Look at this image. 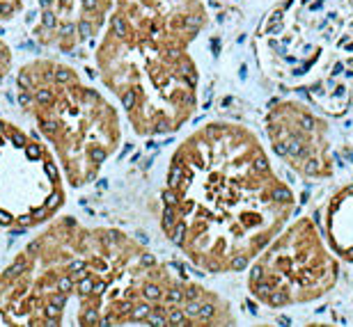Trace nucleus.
I'll list each match as a JSON object with an SVG mask.
<instances>
[{
	"label": "nucleus",
	"mask_w": 353,
	"mask_h": 327,
	"mask_svg": "<svg viewBox=\"0 0 353 327\" xmlns=\"http://www.w3.org/2000/svg\"><path fill=\"white\" fill-rule=\"evenodd\" d=\"M12 145L17 149H26V145H28L26 135L23 133H12Z\"/></svg>",
	"instance_id": "obj_17"
},
{
	"label": "nucleus",
	"mask_w": 353,
	"mask_h": 327,
	"mask_svg": "<svg viewBox=\"0 0 353 327\" xmlns=\"http://www.w3.org/2000/svg\"><path fill=\"white\" fill-rule=\"evenodd\" d=\"M19 85H21L23 89H30V87H32V81H30V78H28L26 74H21V76H19Z\"/></svg>",
	"instance_id": "obj_27"
},
{
	"label": "nucleus",
	"mask_w": 353,
	"mask_h": 327,
	"mask_svg": "<svg viewBox=\"0 0 353 327\" xmlns=\"http://www.w3.org/2000/svg\"><path fill=\"white\" fill-rule=\"evenodd\" d=\"M72 288H74L72 277H60V279H58V291H62V293H69Z\"/></svg>",
	"instance_id": "obj_16"
},
{
	"label": "nucleus",
	"mask_w": 353,
	"mask_h": 327,
	"mask_svg": "<svg viewBox=\"0 0 353 327\" xmlns=\"http://www.w3.org/2000/svg\"><path fill=\"white\" fill-rule=\"evenodd\" d=\"M60 204H62V193L60 190H55V193H51V197L46 199V206L48 209H58Z\"/></svg>",
	"instance_id": "obj_14"
},
{
	"label": "nucleus",
	"mask_w": 353,
	"mask_h": 327,
	"mask_svg": "<svg viewBox=\"0 0 353 327\" xmlns=\"http://www.w3.org/2000/svg\"><path fill=\"white\" fill-rule=\"evenodd\" d=\"M39 245H41V240H32V243L28 245V254H34V252H39Z\"/></svg>",
	"instance_id": "obj_32"
},
{
	"label": "nucleus",
	"mask_w": 353,
	"mask_h": 327,
	"mask_svg": "<svg viewBox=\"0 0 353 327\" xmlns=\"http://www.w3.org/2000/svg\"><path fill=\"white\" fill-rule=\"evenodd\" d=\"M105 149H101V147H92L90 149V160L94 162V165H101V162L105 160Z\"/></svg>",
	"instance_id": "obj_9"
},
{
	"label": "nucleus",
	"mask_w": 353,
	"mask_h": 327,
	"mask_svg": "<svg viewBox=\"0 0 353 327\" xmlns=\"http://www.w3.org/2000/svg\"><path fill=\"white\" fill-rule=\"evenodd\" d=\"M83 7H85L88 12H97L99 10V0H83Z\"/></svg>",
	"instance_id": "obj_28"
},
{
	"label": "nucleus",
	"mask_w": 353,
	"mask_h": 327,
	"mask_svg": "<svg viewBox=\"0 0 353 327\" xmlns=\"http://www.w3.org/2000/svg\"><path fill=\"white\" fill-rule=\"evenodd\" d=\"M105 288H108V284H105V282H97L94 284V291H92V293H105Z\"/></svg>",
	"instance_id": "obj_31"
},
{
	"label": "nucleus",
	"mask_w": 353,
	"mask_h": 327,
	"mask_svg": "<svg viewBox=\"0 0 353 327\" xmlns=\"http://www.w3.org/2000/svg\"><path fill=\"white\" fill-rule=\"evenodd\" d=\"M34 101H37L39 105H48V103H51L53 101V92L51 89H39L37 92V94H34Z\"/></svg>",
	"instance_id": "obj_11"
},
{
	"label": "nucleus",
	"mask_w": 353,
	"mask_h": 327,
	"mask_svg": "<svg viewBox=\"0 0 353 327\" xmlns=\"http://www.w3.org/2000/svg\"><path fill=\"white\" fill-rule=\"evenodd\" d=\"M41 129H44L46 133H58L60 131V124L55 122V119H46V122L41 124Z\"/></svg>",
	"instance_id": "obj_21"
},
{
	"label": "nucleus",
	"mask_w": 353,
	"mask_h": 327,
	"mask_svg": "<svg viewBox=\"0 0 353 327\" xmlns=\"http://www.w3.org/2000/svg\"><path fill=\"white\" fill-rule=\"evenodd\" d=\"M340 282V259L319 224L301 215L287 222L248 266L250 297L268 309H292L328 295Z\"/></svg>",
	"instance_id": "obj_3"
},
{
	"label": "nucleus",
	"mask_w": 353,
	"mask_h": 327,
	"mask_svg": "<svg viewBox=\"0 0 353 327\" xmlns=\"http://www.w3.org/2000/svg\"><path fill=\"white\" fill-rule=\"evenodd\" d=\"M19 103L23 105V108H28V105L32 103V96H30V94H21V96H19Z\"/></svg>",
	"instance_id": "obj_30"
},
{
	"label": "nucleus",
	"mask_w": 353,
	"mask_h": 327,
	"mask_svg": "<svg viewBox=\"0 0 353 327\" xmlns=\"http://www.w3.org/2000/svg\"><path fill=\"white\" fill-rule=\"evenodd\" d=\"M41 23H44V28H55V25H58V21H55V14L48 10V7H46L44 17H41Z\"/></svg>",
	"instance_id": "obj_15"
},
{
	"label": "nucleus",
	"mask_w": 353,
	"mask_h": 327,
	"mask_svg": "<svg viewBox=\"0 0 353 327\" xmlns=\"http://www.w3.org/2000/svg\"><path fill=\"white\" fill-rule=\"evenodd\" d=\"M39 5L41 7H48V5H51V0H39Z\"/></svg>",
	"instance_id": "obj_37"
},
{
	"label": "nucleus",
	"mask_w": 353,
	"mask_h": 327,
	"mask_svg": "<svg viewBox=\"0 0 353 327\" xmlns=\"http://www.w3.org/2000/svg\"><path fill=\"white\" fill-rule=\"evenodd\" d=\"M271 151L292 172L307 181H326L335 174L328 122L301 98H275L266 112Z\"/></svg>",
	"instance_id": "obj_4"
},
{
	"label": "nucleus",
	"mask_w": 353,
	"mask_h": 327,
	"mask_svg": "<svg viewBox=\"0 0 353 327\" xmlns=\"http://www.w3.org/2000/svg\"><path fill=\"white\" fill-rule=\"evenodd\" d=\"M51 302H53V304H58V307L62 309V307L67 304V293H62V291H60L58 295H53V297H51Z\"/></svg>",
	"instance_id": "obj_25"
},
{
	"label": "nucleus",
	"mask_w": 353,
	"mask_h": 327,
	"mask_svg": "<svg viewBox=\"0 0 353 327\" xmlns=\"http://www.w3.org/2000/svg\"><path fill=\"white\" fill-rule=\"evenodd\" d=\"M79 34H81V39H88L92 34V25L88 23V21H81L79 23Z\"/></svg>",
	"instance_id": "obj_22"
},
{
	"label": "nucleus",
	"mask_w": 353,
	"mask_h": 327,
	"mask_svg": "<svg viewBox=\"0 0 353 327\" xmlns=\"http://www.w3.org/2000/svg\"><path fill=\"white\" fill-rule=\"evenodd\" d=\"M319 229L335 257L353 263V183H344L330 193L321 209Z\"/></svg>",
	"instance_id": "obj_5"
},
{
	"label": "nucleus",
	"mask_w": 353,
	"mask_h": 327,
	"mask_svg": "<svg viewBox=\"0 0 353 327\" xmlns=\"http://www.w3.org/2000/svg\"><path fill=\"white\" fill-rule=\"evenodd\" d=\"M44 169H46L48 179H51L53 183H55V181H58V169H55V165H53V162H48V160H46V165H44Z\"/></svg>",
	"instance_id": "obj_23"
},
{
	"label": "nucleus",
	"mask_w": 353,
	"mask_h": 327,
	"mask_svg": "<svg viewBox=\"0 0 353 327\" xmlns=\"http://www.w3.org/2000/svg\"><path fill=\"white\" fill-rule=\"evenodd\" d=\"M48 206H41V209H37V211H32V220H44L46 215H48Z\"/></svg>",
	"instance_id": "obj_26"
},
{
	"label": "nucleus",
	"mask_w": 353,
	"mask_h": 327,
	"mask_svg": "<svg viewBox=\"0 0 353 327\" xmlns=\"http://www.w3.org/2000/svg\"><path fill=\"white\" fill-rule=\"evenodd\" d=\"M264 74L333 117L353 105V0H280L255 34Z\"/></svg>",
	"instance_id": "obj_2"
},
{
	"label": "nucleus",
	"mask_w": 353,
	"mask_h": 327,
	"mask_svg": "<svg viewBox=\"0 0 353 327\" xmlns=\"http://www.w3.org/2000/svg\"><path fill=\"white\" fill-rule=\"evenodd\" d=\"M17 222L21 224V226H28V224H32V215H21Z\"/></svg>",
	"instance_id": "obj_34"
},
{
	"label": "nucleus",
	"mask_w": 353,
	"mask_h": 327,
	"mask_svg": "<svg viewBox=\"0 0 353 327\" xmlns=\"http://www.w3.org/2000/svg\"><path fill=\"white\" fill-rule=\"evenodd\" d=\"M136 105H138V94H136V89H124L122 92V108L126 112H133L136 110Z\"/></svg>",
	"instance_id": "obj_7"
},
{
	"label": "nucleus",
	"mask_w": 353,
	"mask_h": 327,
	"mask_svg": "<svg viewBox=\"0 0 353 327\" xmlns=\"http://www.w3.org/2000/svg\"><path fill=\"white\" fill-rule=\"evenodd\" d=\"M83 323H85V325H97V323H99L97 309H88V311H85V318H83Z\"/></svg>",
	"instance_id": "obj_19"
},
{
	"label": "nucleus",
	"mask_w": 353,
	"mask_h": 327,
	"mask_svg": "<svg viewBox=\"0 0 353 327\" xmlns=\"http://www.w3.org/2000/svg\"><path fill=\"white\" fill-rule=\"evenodd\" d=\"M26 156L30 160H39L41 158V147L39 145H26Z\"/></svg>",
	"instance_id": "obj_13"
},
{
	"label": "nucleus",
	"mask_w": 353,
	"mask_h": 327,
	"mask_svg": "<svg viewBox=\"0 0 353 327\" xmlns=\"http://www.w3.org/2000/svg\"><path fill=\"white\" fill-rule=\"evenodd\" d=\"M26 268H28V261H26L23 257H19V261L14 263V266H10V268L5 270V277H10V279H12V277L23 275V273H26Z\"/></svg>",
	"instance_id": "obj_8"
},
{
	"label": "nucleus",
	"mask_w": 353,
	"mask_h": 327,
	"mask_svg": "<svg viewBox=\"0 0 353 327\" xmlns=\"http://www.w3.org/2000/svg\"><path fill=\"white\" fill-rule=\"evenodd\" d=\"M0 224H3V226H10V224H14L12 213H7L5 209H0Z\"/></svg>",
	"instance_id": "obj_24"
},
{
	"label": "nucleus",
	"mask_w": 353,
	"mask_h": 327,
	"mask_svg": "<svg viewBox=\"0 0 353 327\" xmlns=\"http://www.w3.org/2000/svg\"><path fill=\"white\" fill-rule=\"evenodd\" d=\"M110 28H112V34L119 39H124L126 34H129V21H126L124 17H115L110 21Z\"/></svg>",
	"instance_id": "obj_6"
},
{
	"label": "nucleus",
	"mask_w": 353,
	"mask_h": 327,
	"mask_svg": "<svg viewBox=\"0 0 353 327\" xmlns=\"http://www.w3.org/2000/svg\"><path fill=\"white\" fill-rule=\"evenodd\" d=\"M161 224L209 273H243L292 220L296 193L250 129L216 122L174 154Z\"/></svg>",
	"instance_id": "obj_1"
},
{
	"label": "nucleus",
	"mask_w": 353,
	"mask_h": 327,
	"mask_svg": "<svg viewBox=\"0 0 353 327\" xmlns=\"http://www.w3.org/2000/svg\"><path fill=\"white\" fill-rule=\"evenodd\" d=\"M55 81H58L60 85H67V83L74 81V74L69 69H58L55 71Z\"/></svg>",
	"instance_id": "obj_12"
},
{
	"label": "nucleus",
	"mask_w": 353,
	"mask_h": 327,
	"mask_svg": "<svg viewBox=\"0 0 353 327\" xmlns=\"http://www.w3.org/2000/svg\"><path fill=\"white\" fill-rule=\"evenodd\" d=\"M92 291H94V282H92L90 277H81V282H79V293H81V295H92Z\"/></svg>",
	"instance_id": "obj_10"
},
{
	"label": "nucleus",
	"mask_w": 353,
	"mask_h": 327,
	"mask_svg": "<svg viewBox=\"0 0 353 327\" xmlns=\"http://www.w3.org/2000/svg\"><path fill=\"white\" fill-rule=\"evenodd\" d=\"M62 224H65V226H69V229H72V226H76V220H74V218H65V220H62Z\"/></svg>",
	"instance_id": "obj_35"
},
{
	"label": "nucleus",
	"mask_w": 353,
	"mask_h": 327,
	"mask_svg": "<svg viewBox=\"0 0 353 327\" xmlns=\"http://www.w3.org/2000/svg\"><path fill=\"white\" fill-rule=\"evenodd\" d=\"M44 316L46 318H58L60 316V307H58V304H53V302H48L44 307Z\"/></svg>",
	"instance_id": "obj_18"
},
{
	"label": "nucleus",
	"mask_w": 353,
	"mask_h": 327,
	"mask_svg": "<svg viewBox=\"0 0 353 327\" xmlns=\"http://www.w3.org/2000/svg\"><path fill=\"white\" fill-rule=\"evenodd\" d=\"M5 131V122H0V133H3Z\"/></svg>",
	"instance_id": "obj_38"
},
{
	"label": "nucleus",
	"mask_w": 353,
	"mask_h": 327,
	"mask_svg": "<svg viewBox=\"0 0 353 327\" xmlns=\"http://www.w3.org/2000/svg\"><path fill=\"white\" fill-rule=\"evenodd\" d=\"M67 270H69V273H72V275L81 273V270H85V261H83V259L72 261V263H69V266H67Z\"/></svg>",
	"instance_id": "obj_20"
},
{
	"label": "nucleus",
	"mask_w": 353,
	"mask_h": 327,
	"mask_svg": "<svg viewBox=\"0 0 353 327\" xmlns=\"http://www.w3.org/2000/svg\"><path fill=\"white\" fill-rule=\"evenodd\" d=\"M0 83H3V78H0Z\"/></svg>",
	"instance_id": "obj_39"
},
{
	"label": "nucleus",
	"mask_w": 353,
	"mask_h": 327,
	"mask_svg": "<svg viewBox=\"0 0 353 327\" xmlns=\"http://www.w3.org/2000/svg\"><path fill=\"white\" fill-rule=\"evenodd\" d=\"M85 98H88L90 103H99V94H97V92H92V89L85 92Z\"/></svg>",
	"instance_id": "obj_33"
},
{
	"label": "nucleus",
	"mask_w": 353,
	"mask_h": 327,
	"mask_svg": "<svg viewBox=\"0 0 353 327\" xmlns=\"http://www.w3.org/2000/svg\"><path fill=\"white\" fill-rule=\"evenodd\" d=\"M74 30H76V28H74L72 23H62V25H60V32L65 34V37H69V34H72Z\"/></svg>",
	"instance_id": "obj_29"
},
{
	"label": "nucleus",
	"mask_w": 353,
	"mask_h": 327,
	"mask_svg": "<svg viewBox=\"0 0 353 327\" xmlns=\"http://www.w3.org/2000/svg\"><path fill=\"white\" fill-rule=\"evenodd\" d=\"M12 12V7L10 5H3V3H0V14H10Z\"/></svg>",
	"instance_id": "obj_36"
}]
</instances>
